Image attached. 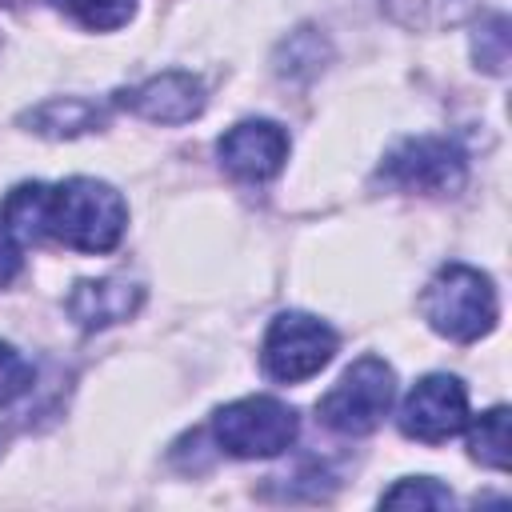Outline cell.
<instances>
[{"instance_id": "1", "label": "cell", "mask_w": 512, "mask_h": 512, "mask_svg": "<svg viewBox=\"0 0 512 512\" xmlns=\"http://www.w3.org/2000/svg\"><path fill=\"white\" fill-rule=\"evenodd\" d=\"M0 224L16 244L52 240L72 252H112L128 228V208L120 192L92 176H72L60 184H16L0 204Z\"/></svg>"}, {"instance_id": "2", "label": "cell", "mask_w": 512, "mask_h": 512, "mask_svg": "<svg viewBox=\"0 0 512 512\" xmlns=\"http://www.w3.org/2000/svg\"><path fill=\"white\" fill-rule=\"evenodd\" d=\"M420 312H424L432 332H440L456 344H472V340H480L496 328L500 304H496L492 280L480 268L444 264L428 280V288L420 296Z\"/></svg>"}, {"instance_id": "3", "label": "cell", "mask_w": 512, "mask_h": 512, "mask_svg": "<svg viewBox=\"0 0 512 512\" xmlns=\"http://www.w3.org/2000/svg\"><path fill=\"white\" fill-rule=\"evenodd\" d=\"M396 396V372L380 356H360L316 404L320 420L340 436H368L380 428Z\"/></svg>"}, {"instance_id": "4", "label": "cell", "mask_w": 512, "mask_h": 512, "mask_svg": "<svg viewBox=\"0 0 512 512\" xmlns=\"http://www.w3.org/2000/svg\"><path fill=\"white\" fill-rule=\"evenodd\" d=\"M212 432H216V444L228 456L268 460V456H280L284 448H292V440L300 432V420H296V408H288L284 400L244 396V400H232V404L216 408Z\"/></svg>"}, {"instance_id": "5", "label": "cell", "mask_w": 512, "mask_h": 512, "mask_svg": "<svg viewBox=\"0 0 512 512\" xmlns=\"http://www.w3.org/2000/svg\"><path fill=\"white\" fill-rule=\"evenodd\" d=\"M464 172H468V160H464L456 140H448V136H408L384 156L376 176L392 188H404V192L452 196V192H460Z\"/></svg>"}, {"instance_id": "6", "label": "cell", "mask_w": 512, "mask_h": 512, "mask_svg": "<svg viewBox=\"0 0 512 512\" xmlns=\"http://www.w3.org/2000/svg\"><path fill=\"white\" fill-rule=\"evenodd\" d=\"M336 332L308 316V312H280L268 324L264 348H260V364L272 380L280 384H300L308 376H316L332 356H336Z\"/></svg>"}, {"instance_id": "7", "label": "cell", "mask_w": 512, "mask_h": 512, "mask_svg": "<svg viewBox=\"0 0 512 512\" xmlns=\"http://www.w3.org/2000/svg\"><path fill=\"white\" fill-rule=\"evenodd\" d=\"M464 424H468V392L448 372H432L416 380L400 404V432L420 444H444Z\"/></svg>"}, {"instance_id": "8", "label": "cell", "mask_w": 512, "mask_h": 512, "mask_svg": "<svg viewBox=\"0 0 512 512\" xmlns=\"http://www.w3.org/2000/svg\"><path fill=\"white\" fill-rule=\"evenodd\" d=\"M216 152H220V164L236 180L260 184V180H272L284 168V160H288V132L276 120H240V124H232L220 136Z\"/></svg>"}, {"instance_id": "9", "label": "cell", "mask_w": 512, "mask_h": 512, "mask_svg": "<svg viewBox=\"0 0 512 512\" xmlns=\"http://www.w3.org/2000/svg\"><path fill=\"white\" fill-rule=\"evenodd\" d=\"M120 104L152 124H188L204 112V84L192 72H160L128 92H120Z\"/></svg>"}, {"instance_id": "10", "label": "cell", "mask_w": 512, "mask_h": 512, "mask_svg": "<svg viewBox=\"0 0 512 512\" xmlns=\"http://www.w3.org/2000/svg\"><path fill=\"white\" fill-rule=\"evenodd\" d=\"M144 304V288L128 276H104V280H80L68 292V316L84 328V332H100L112 328L128 316H136Z\"/></svg>"}, {"instance_id": "11", "label": "cell", "mask_w": 512, "mask_h": 512, "mask_svg": "<svg viewBox=\"0 0 512 512\" xmlns=\"http://www.w3.org/2000/svg\"><path fill=\"white\" fill-rule=\"evenodd\" d=\"M108 120L104 104L96 100H84V96H56V100H44L28 112H20V124L36 136H48V140H72V136H84L92 128H100Z\"/></svg>"}, {"instance_id": "12", "label": "cell", "mask_w": 512, "mask_h": 512, "mask_svg": "<svg viewBox=\"0 0 512 512\" xmlns=\"http://www.w3.org/2000/svg\"><path fill=\"white\" fill-rule=\"evenodd\" d=\"M380 4L396 24L416 28V32L452 28V24H460L484 8V0H380Z\"/></svg>"}, {"instance_id": "13", "label": "cell", "mask_w": 512, "mask_h": 512, "mask_svg": "<svg viewBox=\"0 0 512 512\" xmlns=\"http://www.w3.org/2000/svg\"><path fill=\"white\" fill-rule=\"evenodd\" d=\"M468 448H472V456H476L484 468L508 472V408H504V404H496V408H488L484 416H476Z\"/></svg>"}, {"instance_id": "14", "label": "cell", "mask_w": 512, "mask_h": 512, "mask_svg": "<svg viewBox=\"0 0 512 512\" xmlns=\"http://www.w3.org/2000/svg\"><path fill=\"white\" fill-rule=\"evenodd\" d=\"M48 4L92 32H116L136 12V0H48Z\"/></svg>"}, {"instance_id": "15", "label": "cell", "mask_w": 512, "mask_h": 512, "mask_svg": "<svg viewBox=\"0 0 512 512\" xmlns=\"http://www.w3.org/2000/svg\"><path fill=\"white\" fill-rule=\"evenodd\" d=\"M384 508H452V492L432 476H408L380 496Z\"/></svg>"}, {"instance_id": "16", "label": "cell", "mask_w": 512, "mask_h": 512, "mask_svg": "<svg viewBox=\"0 0 512 512\" xmlns=\"http://www.w3.org/2000/svg\"><path fill=\"white\" fill-rule=\"evenodd\" d=\"M472 56H476V64H480L484 72H492V76H500V72L508 68V20H504V16H492V20H484V24L476 28V36H472Z\"/></svg>"}, {"instance_id": "17", "label": "cell", "mask_w": 512, "mask_h": 512, "mask_svg": "<svg viewBox=\"0 0 512 512\" xmlns=\"http://www.w3.org/2000/svg\"><path fill=\"white\" fill-rule=\"evenodd\" d=\"M32 376H36L32 364L8 340H0V408L12 404L16 396H24L32 388Z\"/></svg>"}, {"instance_id": "18", "label": "cell", "mask_w": 512, "mask_h": 512, "mask_svg": "<svg viewBox=\"0 0 512 512\" xmlns=\"http://www.w3.org/2000/svg\"><path fill=\"white\" fill-rule=\"evenodd\" d=\"M16 272H20V244L12 240V232L0 224V288L4 284H12L16 280Z\"/></svg>"}, {"instance_id": "19", "label": "cell", "mask_w": 512, "mask_h": 512, "mask_svg": "<svg viewBox=\"0 0 512 512\" xmlns=\"http://www.w3.org/2000/svg\"><path fill=\"white\" fill-rule=\"evenodd\" d=\"M0 444H4V432H0Z\"/></svg>"}]
</instances>
